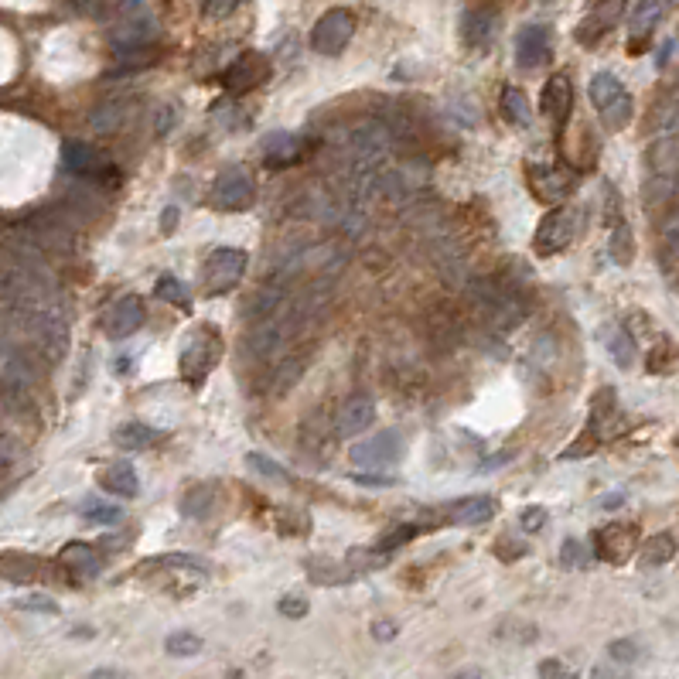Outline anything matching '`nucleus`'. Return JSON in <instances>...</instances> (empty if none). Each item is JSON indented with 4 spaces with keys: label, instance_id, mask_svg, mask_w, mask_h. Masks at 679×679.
Here are the masks:
<instances>
[{
    "label": "nucleus",
    "instance_id": "nucleus-44",
    "mask_svg": "<svg viewBox=\"0 0 679 679\" xmlns=\"http://www.w3.org/2000/svg\"><path fill=\"white\" fill-rule=\"evenodd\" d=\"M239 4H243V0H205L202 11H205V18L222 21V18H229V14H233Z\"/></svg>",
    "mask_w": 679,
    "mask_h": 679
},
{
    "label": "nucleus",
    "instance_id": "nucleus-26",
    "mask_svg": "<svg viewBox=\"0 0 679 679\" xmlns=\"http://www.w3.org/2000/svg\"><path fill=\"white\" fill-rule=\"evenodd\" d=\"M615 233H611L608 239V253H611V260L618 263V267H628V263L635 260V236H632V229H628V222L621 219L618 226H611Z\"/></svg>",
    "mask_w": 679,
    "mask_h": 679
},
{
    "label": "nucleus",
    "instance_id": "nucleus-46",
    "mask_svg": "<svg viewBox=\"0 0 679 679\" xmlns=\"http://www.w3.org/2000/svg\"><path fill=\"white\" fill-rule=\"evenodd\" d=\"M280 615H287V618H304L308 615V601L304 598H297V594H287V598H280Z\"/></svg>",
    "mask_w": 679,
    "mask_h": 679
},
{
    "label": "nucleus",
    "instance_id": "nucleus-40",
    "mask_svg": "<svg viewBox=\"0 0 679 679\" xmlns=\"http://www.w3.org/2000/svg\"><path fill=\"white\" fill-rule=\"evenodd\" d=\"M209 502H212V488L198 485V488L188 492V499H185L181 509H185V516H205V512H209Z\"/></svg>",
    "mask_w": 679,
    "mask_h": 679
},
{
    "label": "nucleus",
    "instance_id": "nucleus-33",
    "mask_svg": "<svg viewBox=\"0 0 679 679\" xmlns=\"http://www.w3.org/2000/svg\"><path fill=\"white\" fill-rule=\"evenodd\" d=\"M0 574H4L7 581H14V584H24V581H31V577L38 574V560L21 557V553L0 557Z\"/></svg>",
    "mask_w": 679,
    "mask_h": 679
},
{
    "label": "nucleus",
    "instance_id": "nucleus-1",
    "mask_svg": "<svg viewBox=\"0 0 679 679\" xmlns=\"http://www.w3.org/2000/svg\"><path fill=\"white\" fill-rule=\"evenodd\" d=\"M178 359H181L178 362L181 379H185L188 386H202L205 379H209V372L219 366V359H222L219 335H215L212 328H195L192 335L185 338V345H181Z\"/></svg>",
    "mask_w": 679,
    "mask_h": 679
},
{
    "label": "nucleus",
    "instance_id": "nucleus-8",
    "mask_svg": "<svg viewBox=\"0 0 679 679\" xmlns=\"http://www.w3.org/2000/svg\"><path fill=\"white\" fill-rule=\"evenodd\" d=\"M526 181L529 188H533V195L543 198V202H563V198L574 192L577 175L563 168V164H533V168L526 171Z\"/></svg>",
    "mask_w": 679,
    "mask_h": 679
},
{
    "label": "nucleus",
    "instance_id": "nucleus-55",
    "mask_svg": "<svg viewBox=\"0 0 679 679\" xmlns=\"http://www.w3.org/2000/svg\"><path fill=\"white\" fill-rule=\"evenodd\" d=\"M621 502H625V495H621V492H615V499H604L601 505H604V509H608V505H621Z\"/></svg>",
    "mask_w": 679,
    "mask_h": 679
},
{
    "label": "nucleus",
    "instance_id": "nucleus-37",
    "mask_svg": "<svg viewBox=\"0 0 679 679\" xmlns=\"http://www.w3.org/2000/svg\"><path fill=\"white\" fill-rule=\"evenodd\" d=\"M608 659L618 662V666H635L642 659V645L635 639H615L608 645Z\"/></svg>",
    "mask_w": 679,
    "mask_h": 679
},
{
    "label": "nucleus",
    "instance_id": "nucleus-51",
    "mask_svg": "<svg viewBox=\"0 0 679 679\" xmlns=\"http://www.w3.org/2000/svg\"><path fill=\"white\" fill-rule=\"evenodd\" d=\"M495 553H502L505 560H516V557H523V546L519 543H512V540H505V543H495Z\"/></svg>",
    "mask_w": 679,
    "mask_h": 679
},
{
    "label": "nucleus",
    "instance_id": "nucleus-27",
    "mask_svg": "<svg viewBox=\"0 0 679 679\" xmlns=\"http://www.w3.org/2000/svg\"><path fill=\"white\" fill-rule=\"evenodd\" d=\"M502 113H505V120H509V123H519V127L533 120V110H529V99H526V93H523L519 86H505V89H502Z\"/></svg>",
    "mask_w": 679,
    "mask_h": 679
},
{
    "label": "nucleus",
    "instance_id": "nucleus-31",
    "mask_svg": "<svg viewBox=\"0 0 679 679\" xmlns=\"http://www.w3.org/2000/svg\"><path fill=\"white\" fill-rule=\"evenodd\" d=\"M301 376H304V355H287V359H280V369H277V376H273V393L277 396L291 393V386H297Z\"/></svg>",
    "mask_w": 679,
    "mask_h": 679
},
{
    "label": "nucleus",
    "instance_id": "nucleus-9",
    "mask_svg": "<svg viewBox=\"0 0 679 679\" xmlns=\"http://www.w3.org/2000/svg\"><path fill=\"white\" fill-rule=\"evenodd\" d=\"M62 164L72 171V175H82V178H106L113 168V164L106 161V154L99 151V147L86 144V140H65Z\"/></svg>",
    "mask_w": 679,
    "mask_h": 679
},
{
    "label": "nucleus",
    "instance_id": "nucleus-6",
    "mask_svg": "<svg viewBox=\"0 0 679 679\" xmlns=\"http://www.w3.org/2000/svg\"><path fill=\"white\" fill-rule=\"evenodd\" d=\"M403 454H407V444H403V437L396 434V430H383V434L369 437V441H359L349 447V461L359 468H386V465H396V461H403Z\"/></svg>",
    "mask_w": 679,
    "mask_h": 679
},
{
    "label": "nucleus",
    "instance_id": "nucleus-21",
    "mask_svg": "<svg viewBox=\"0 0 679 679\" xmlns=\"http://www.w3.org/2000/svg\"><path fill=\"white\" fill-rule=\"evenodd\" d=\"M59 563H62L65 570H72L76 577H93V574H99V557H96V550L89 543H69V546H62Z\"/></svg>",
    "mask_w": 679,
    "mask_h": 679
},
{
    "label": "nucleus",
    "instance_id": "nucleus-3",
    "mask_svg": "<svg viewBox=\"0 0 679 679\" xmlns=\"http://www.w3.org/2000/svg\"><path fill=\"white\" fill-rule=\"evenodd\" d=\"M246 263H250V256L243 250H236V246H219V250H212L205 256V291L209 294H226L233 291V287L243 280L246 273Z\"/></svg>",
    "mask_w": 679,
    "mask_h": 679
},
{
    "label": "nucleus",
    "instance_id": "nucleus-22",
    "mask_svg": "<svg viewBox=\"0 0 679 679\" xmlns=\"http://www.w3.org/2000/svg\"><path fill=\"white\" fill-rule=\"evenodd\" d=\"M301 140L294 134H270L267 144H263V157H267L270 168H284V164H291L301 157Z\"/></svg>",
    "mask_w": 679,
    "mask_h": 679
},
{
    "label": "nucleus",
    "instance_id": "nucleus-14",
    "mask_svg": "<svg viewBox=\"0 0 679 679\" xmlns=\"http://www.w3.org/2000/svg\"><path fill=\"white\" fill-rule=\"evenodd\" d=\"M267 76H270L267 59H263V55H256V52H246V55H239L233 65H229L222 82H226L229 93H246V89L267 82Z\"/></svg>",
    "mask_w": 679,
    "mask_h": 679
},
{
    "label": "nucleus",
    "instance_id": "nucleus-23",
    "mask_svg": "<svg viewBox=\"0 0 679 679\" xmlns=\"http://www.w3.org/2000/svg\"><path fill=\"white\" fill-rule=\"evenodd\" d=\"M649 164L656 175H679V134L659 137L649 151Z\"/></svg>",
    "mask_w": 679,
    "mask_h": 679
},
{
    "label": "nucleus",
    "instance_id": "nucleus-10",
    "mask_svg": "<svg viewBox=\"0 0 679 679\" xmlns=\"http://www.w3.org/2000/svg\"><path fill=\"white\" fill-rule=\"evenodd\" d=\"M625 4L628 0H598V4L591 7V14L577 24V41H581V45H598V41L625 18Z\"/></svg>",
    "mask_w": 679,
    "mask_h": 679
},
{
    "label": "nucleus",
    "instance_id": "nucleus-32",
    "mask_svg": "<svg viewBox=\"0 0 679 679\" xmlns=\"http://www.w3.org/2000/svg\"><path fill=\"white\" fill-rule=\"evenodd\" d=\"M652 134L656 137H669V134H679V99H666V103L656 106V113H652Z\"/></svg>",
    "mask_w": 679,
    "mask_h": 679
},
{
    "label": "nucleus",
    "instance_id": "nucleus-19",
    "mask_svg": "<svg viewBox=\"0 0 679 679\" xmlns=\"http://www.w3.org/2000/svg\"><path fill=\"white\" fill-rule=\"evenodd\" d=\"M99 485H103L110 495H123V499H134L140 492L137 471H134V465H127V461H117V465L99 471Z\"/></svg>",
    "mask_w": 679,
    "mask_h": 679
},
{
    "label": "nucleus",
    "instance_id": "nucleus-50",
    "mask_svg": "<svg viewBox=\"0 0 679 679\" xmlns=\"http://www.w3.org/2000/svg\"><path fill=\"white\" fill-rule=\"evenodd\" d=\"M372 635H376L379 642L396 639V621H376V625H372Z\"/></svg>",
    "mask_w": 679,
    "mask_h": 679
},
{
    "label": "nucleus",
    "instance_id": "nucleus-12",
    "mask_svg": "<svg viewBox=\"0 0 679 679\" xmlns=\"http://www.w3.org/2000/svg\"><path fill=\"white\" fill-rule=\"evenodd\" d=\"M570 110H574V86H570V79L563 72H557L543 86V113L550 117L557 134H563V127H567Z\"/></svg>",
    "mask_w": 679,
    "mask_h": 679
},
{
    "label": "nucleus",
    "instance_id": "nucleus-28",
    "mask_svg": "<svg viewBox=\"0 0 679 679\" xmlns=\"http://www.w3.org/2000/svg\"><path fill=\"white\" fill-rule=\"evenodd\" d=\"M601 113V123L604 127L611 130V134H615V130H625L628 123H632V117H635V103H632V96L628 93H621L615 103H608L604 106V110H598Z\"/></svg>",
    "mask_w": 679,
    "mask_h": 679
},
{
    "label": "nucleus",
    "instance_id": "nucleus-18",
    "mask_svg": "<svg viewBox=\"0 0 679 679\" xmlns=\"http://www.w3.org/2000/svg\"><path fill=\"white\" fill-rule=\"evenodd\" d=\"M499 28V11L495 7H475L465 18V41L471 48H485Z\"/></svg>",
    "mask_w": 679,
    "mask_h": 679
},
{
    "label": "nucleus",
    "instance_id": "nucleus-29",
    "mask_svg": "<svg viewBox=\"0 0 679 679\" xmlns=\"http://www.w3.org/2000/svg\"><path fill=\"white\" fill-rule=\"evenodd\" d=\"M673 557H676V540L669 533L649 536L642 546V563H649V567H662V563H669Z\"/></svg>",
    "mask_w": 679,
    "mask_h": 679
},
{
    "label": "nucleus",
    "instance_id": "nucleus-43",
    "mask_svg": "<svg viewBox=\"0 0 679 679\" xmlns=\"http://www.w3.org/2000/svg\"><path fill=\"white\" fill-rule=\"evenodd\" d=\"M662 267H666L669 280L679 284V236L676 239H666V250H662Z\"/></svg>",
    "mask_w": 679,
    "mask_h": 679
},
{
    "label": "nucleus",
    "instance_id": "nucleus-30",
    "mask_svg": "<svg viewBox=\"0 0 679 679\" xmlns=\"http://www.w3.org/2000/svg\"><path fill=\"white\" fill-rule=\"evenodd\" d=\"M161 441V434H157L154 427H144V424H123L117 430V444L127 447V451H144V447H151Z\"/></svg>",
    "mask_w": 679,
    "mask_h": 679
},
{
    "label": "nucleus",
    "instance_id": "nucleus-39",
    "mask_svg": "<svg viewBox=\"0 0 679 679\" xmlns=\"http://www.w3.org/2000/svg\"><path fill=\"white\" fill-rule=\"evenodd\" d=\"M560 560H563V567L581 570V567H587V563H591V553H587V546L581 540H563Z\"/></svg>",
    "mask_w": 679,
    "mask_h": 679
},
{
    "label": "nucleus",
    "instance_id": "nucleus-35",
    "mask_svg": "<svg viewBox=\"0 0 679 679\" xmlns=\"http://www.w3.org/2000/svg\"><path fill=\"white\" fill-rule=\"evenodd\" d=\"M164 649H168L175 659H188L202 649V639H198L195 632H171L168 639H164Z\"/></svg>",
    "mask_w": 679,
    "mask_h": 679
},
{
    "label": "nucleus",
    "instance_id": "nucleus-38",
    "mask_svg": "<svg viewBox=\"0 0 679 679\" xmlns=\"http://www.w3.org/2000/svg\"><path fill=\"white\" fill-rule=\"evenodd\" d=\"M154 294L161 297V301H168V304H185V301H188L185 284H181L178 277H171V273H164V277L157 280V284H154Z\"/></svg>",
    "mask_w": 679,
    "mask_h": 679
},
{
    "label": "nucleus",
    "instance_id": "nucleus-16",
    "mask_svg": "<svg viewBox=\"0 0 679 679\" xmlns=\"http://www.w3.org/2000/svg\"><path fill=\"white\" fill-rule=\"evenodd\" d=\"M140 325H144V301H140L137 294L120 297V301L113 304L110 318H106V331H110L113 338H130Z\"/></svg>",
    "mask_w": 679,
    "mask_h": 679
},
{
    "label": "nucleus",
    "instance_id": "nucleus-42",
    "mask_svg": "<svg viewBox=\"0 0 679 679\" xmlns=\"http://www.w3.org/2000/svg\"><path fill=\"white\" fill-rule=\"evenodd\" d=\"M546 523V509L543 505H526L523 512H519V526L526 529V533H540Z\"/></svg>",
    "mask_w": 679,
    "mask_h": 679
},
{
    "label": "nucleus",
    "instance_id": "nucleus-15",
    "mask_svg": "<svg viewBox=\"0 0 679 679\" xmlns=\"http://www.w3.org/2000/svg\"><path fill=\"white\" fill-rule=\"evenodd\" d=\"M372 420H376V407H372V400L362 393L349 396V400H345L335 413V427L342 437H359L362 430L372 427Z\"/></svg>",
    "mask_w": 679,
    "mask_h": 679
},
{
    "label": "nucleus",
    "instance_id": "nucleus-52",
    "mask_svg": "<svg viewBox=\"0 0 679 679\" xmlns=\"http://www.w3.org/2000/svg\"><path fill=\"white\" fill-rule=\"evenodd\" d=\"M178 226V209H164L161 215V233H175Z\"/></svg>",
    "mask_w": 679,
    "mask_h": 679
},
{
    "label": "nucleus",
    "instance_id": "nucleus-45",
    "mask_svg": "<svg viewBox=\"0 0 679 679\" xmlns=\"http://www.w3.org/2000/svg\"><path fill=\"white\" fill-rule=\"evenodd\" d=\"M604 219H608V226H618L621 222V198L615 192V185H604Z\"/></svg>",
    "mask_w": 679,
    "mask_h": 679
},
{
    "label": "nucleus",
    "instance_id": "nucleus-34",
    "mask_svg": "<svg viewBox=\"0 0 679 679\" xmlns=\"http://www.w3.org/2000/svg\"><path fill=\"white\" fill-rule=\"evenodd\" d=\"M679 192V175H652L649 181H645V202L656 205L662 202V198L676 195Z\"/></svg>",
    "mask_w": 679,
    "mask_h": 679
},
{
    "label": "nucleus",
    "instance_id": "nucleus-49",
    "mask_svg": "<svg viewBox=\"0 0 679 679\" xmlns=\"http://www.w3.org/2000/svg\"><path fill=\"white\" fill-rule=\"evenodd\" d=\"M679 236V205L662 219V239H676Z\"/></svg>",
    "mask_w": 679,
    "mask_h": 679
},
{
    "label": "nucleus",
    "instance_id": "nucleus-41",
    "mask_svg": "<svg viewBox=\"0 0 679 679\" xmlns=\"http://www.w3.org/2000/svg\"><path fill=\"white\" fill-rule=\"evenodd\" d=\"M246 465L256 468L260 475H267L273 478V482H287V471L277 465V461H270L267 454H246Z\"/></svg>",
    "mask_w": 679,
    "mask_h": 679
},
{
    "label": "nucleus",
    "instance_id": "nucleus-13",
    "mask_svg": "<svg viewBox=\"0 0 679 679\" xmlns=\"http://www.w3.org/2000/svg\"><path fill=\"white\" fill-rule=\"evenodd\" d=\"M550 52H553V38L546 24H526V28L519 31L516 59L523 69H540V65H546V59H550Z\"/></svg>",
    "mask_w": 679,
    "mask_h": 679
},
{
    "label": "nucleus",
    "instance_id": "nucleus-5",
    "mask_svg": "<svg viewBox=\"0 0 679 679\" xmlns=\"http://www.w3.org/2000/svg\"><path fill=\"white\" fill-rule=\"evenodd\" d=\"M352 35H355L352 11L335 7V11L321 14L318 24L311 28V48L318 55H338V52H345V45L352 41Z\"/></svg>",
    "mask_w": 679,
    "mask_h": 679
},
{
    "label": "nucleus",
    "instance_id": "nucleus-24",
    "mask_svg": "<svg viewBox=\"0 0 679 679\" xmlns=\"http://www.w3.org/2000/svg\"><path fill=\"white\" fill-rule=\"evenodd\" d=\"M604 345H608V355L615 359L618 369H632L635 366V355H639V349H635V338L628 335L625 328H608V331H604Z\"/></svg>",
    "mask_w": 679,
    "mask_h": 679
},
{
    "label": "nucleus",
    "instance_id": "nucleus-17",
    "mask_svg": "<svg viewBox=\"0 0 679 679\" xmlns=\"http://www.w3.org/2000/svg\"><path fill=\"white\" fill-rule=\"evenodd\" d=\"M495 512H499L495 499H488V495H471V499L454 502L451 509H447V519H451L454 526H485V523H492Z\"/></svg>",
    "mask_w": 679,
    "mask_h": 679
},
{
    "label": "nucleus",
    "instance_id": "nucleus-11",
    "mask_svg": "<svg viewBox=\"0 0 679 679\" xmlns=\"http://www.w3.org/2000/svg\"><path fill=\"white\" fill-rule=\"evenodd\" d=\"M635 540H639V529L628 523H608L604 529L594 533V546H598V557L608 563H625L632 557Z\"/></svg>",
    "mask_w": 679,
    "mask_h": 679
},
{
    "label": "nucleus",
    "instance_id": "nucleus-2",
    "mask_svg": "<svg viewBox=\"0 0 679 679\" xmlns=\"http://www.w3.org/2000/svg\"><path fill=\"white\" fill-rule=\"evenodd\" d=\"M577 229H581V215L574 209H553L550 215H543V222L536 226L533 236V250L540 256H553L570 250V243L577 239Z\"/></svg>",
    "mask_w": 679,
    "mask_h": 679
},
{
    "label": "nucleus",
    "instance_id": "nucleus-47",
    "mask_svg": "<svg viewBox=\"0 0 679 679\" xmlns=\"http://www.w3.org/2000/svg\"><path fill=\"white\" fill-rule=\"evenodd\" d=\"M18 461V444L11 437H0V475H7V468Z\"/></svg>",
    "mask_w": 679,
    "mask_h": 679
},
{
    "label": "nucleus",
    "instance_id": "nucleus-36",
    "mask_svg": "<svg viewBox=\"0 0 679 679\" xmlns=\"http://www.w3.org/2000/svg\"><path fill=\"white\" fill-rule=\"evenodd\" d=\"M82 516L96 526H117L123 519V509H117V505H103V502H86L82 505Z\"/></svg>",
    "mask_w": 679,
    "mask_h": 679
},
{
    "label": "nucleus",
    "instance_id": "nucleus-7",
    "mask_svg": "<svg viewBox=\"0 0 679 679\" xmlns=\"http://www.w3.org/2000/svg\"><path fill=\"white\" fill-rule=\"evenodd\" d=\"M253 181L243 168H226L212 185V205L222 212H243L253 205Z\"/></svg>",
    "mask_w": 679,
    "mask_h": 679
},
{
    "label": "nucleus",
    "instance_id": "nucleus-53",
    "mask_svg": "<svg viewBox=\"0 0 679 679\" xmlns=\"http://www.w3.org/2000/svg\"><path fill=\"white\" fill-rule=\"evenodd\" d=\"M355 482H362V485H393V478H372V475H355Z\"/></svg>",
    "mask_w": 679,
    "mask_h": 679
},
{
    "label": "nucleus",
    "instance_id": "nucleus-20",
    "mask_svg": "<svg viewBox=\"0 0 679 679\" xmlns=\"http://www.w3.org/2000/svg\"><path fill=\"white\" fill-rule=\"evenodd\" d=\"M666 11H669V0H639V7H635L632 14V48L656 31V24L662 21Z\"/></svg>",
    "mask_w": 679,
    "mask_h": 679
},
{
    "label": "nucleus",
    "instance_id": "nucleus-4",
    "mask_svg": "<svg viewBox=\"0 0 679 679\" xmlns=\"http://www.w3.org/2000/svg\"><path fill=\"white\" fill-rule=\"evenodd\" d=\"M117 28H113V45L120 48H140L157 38V24L147 14L144 0H120L117 4Z\"/></svg>",
    "mask_w": 679,
    "mask_h": 679
},
{
    "label": "nucleus",
    "instance_id": "nucleus-54",
    "mask_svg": "<svg viewBox=\"0 0 679 679\" xmlns=\"http://www.w3.org/2000/svg\"><path fill=\"white\" fill-rule=\"evenodd\" d=\"M540 673H543V676H560V673H563V666H560L557 659H553V662H543Z\"/></svg>",
    "mask_w": 679,
    "mask_h": 679
},
{
    "label": "nucleus",
    "instance_id": "nucleus-25",
    "mask_svg": "<svg viewBox=\"0 0 679 679\" xmlns=\"http://www.w3.org/2000/svg\"><path fill=\"white\" fill-rule=\"evenodd\" d=\"M587 93H591V103L604 110L608 103H615V99L625 93V86H621V79L615 72H598V76L591 79V86H587Z\"/></svg>",
    "mask_w": 679,
    "mask_h": 679
},
{
    "label": "nucleus",
    "instance_id": "nucleus-48",
    "mask_svg": "<svg viewBox=\"0 0 679 679\" xmlns=\"http://www.w3.org/2000/svg\"><path fill=\"white\" fill-rule=\"evenodd\" d=\"M21 608H28V611H45V615H55V611H59V604H55L52 598H45V594H31V598H24V601H21Z\"/></svg>",
    "mask_w": 679,
    "mask_h": 679
}]
</instances>
